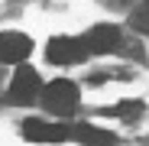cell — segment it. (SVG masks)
Returning <instances> with one entry per match:
<instances>
[{"mask_svg":"<svg viewBox=\"0 0 149 146\" xmlns=\"http://www.w3.org/2000/svg\"><path fill=\"white\" fill-rule=\"evenodd\" d=\"M88 55V45L84 39H71V36H55L52 42L45 45V59L55 62V65H71V62H81Z\"/></svg>","mask_w":149,"mask_h":146,"instance_id":"7a4b0ae2","label":"cell"},{"mask_svg":"<svg viewBox=\"0 0 149 146\" xmlns=\"http://www.w3.org/2000/svg\"><path fill=\"white\" fill-rule=\"evenodd\" d=\"M71 136L78 140V143H84V146H113L117 143V136L110 130H101L97 124H78Z\"/></svg>","mask_w":149,"mask_h":146,"instance_id":"52a82bcc","label":"cell"},{"mask_svg":"<svg viewBox=\"0 0 149 146\" xmlns=\"http://www.w3.org/2000/svg\"><path fill=\"white\" fill-rule=\"evenodd\" d=\"M84 45H88V52H97V55L113 52V49L120 45V29L117 26H94L84 36Z\"/></svg>","mask_w":149,"mask_h":146,"instance_id":"8992f818","label":"cell"},{"mask_svg":"<svg viewBox=\"0 0 149 146\" xmlns=\"http://www.w3.org/2000/svg\"><path fill=\"white\" fill-rule=\"evenodd\" d=\"M107 114H113V117H123V120H136V117L143 114V104H139V101H123V104L110 107Z\"/></svg>","mask_w":149,"mask_h":146,"instance_id":"9c48e42d","label":"cell"},{"mask_svg":"<svg viewBox=\"0 0 149 146\" xmlns=\"http://www.w3.org/2000/svg\"><path fill=\"white\" fill-rule=\"evenodd\" d=\"M33 52V39L23 36V33H0V62H23Z\"/></svg>","mask_w":149,"mask_h":146,"instance_id":"277c9868","label":"cell"},{"mask_svg":"<svg viewBox=\"0 0 149 146\" xmlns=\"http://www.w3.org/2000/svg\"><path fill=\"white\" fill-rule=\"evenodd\" d=\"M42 94V81L33 68H19L13 75V85H10V101L13 104H33L36 97Z\"/></svg>","mask_w":149,"mask_h":146,"instance_id":"3957f363","label":"cell"},{"mask_svg":"<svg viewBox=\"0 0 149 146\" xmlns=\"http://www.w3.org/2000/svg\"><path fill=\"white\" fill-rule=\"evenodd\" d=\"M23 136L36 140V143H58V140L68 136V130L62 124H45L39 117H29V120H23Z\"/></svg>","mask_w":149,"mask_h":146,"instance_id":"5b68a950","label":"cell"},{"mask_svg":"<svg viewBox=\"0 0 149 146\" xmlns=\"http://www.w3.org/2000/svg\"><path fill=\"white\" fill-rule=\"evenodd\" d=\"M130 26L136 33H149V0H143V3L130 13Z\"/></svg>","mask_w":149,"mask_h":146,"instance_id":"ba28073f","label":"cell"},{"mask_svg":"<svg viewBox=\"0 0 149 146\" xmlns=\"http://www.w3.org/2000/svg\"><path fill=\"white\" fill-rule=\"evenodd\" d=\"M42 101H45V110L65 117V114H71L74 107H78V85L58 78V81H52V85H45Z\"/></svg>","mask_w":149,"mask_h":146,"instance_id":"6da1fadb","label":"cell"}]
</instances>
